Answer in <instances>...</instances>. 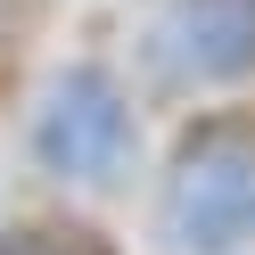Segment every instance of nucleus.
Here are the masks:
<instances>
[{
  "mask_svg": "<svg viewBox=\"0 0 255 255\" xmlns=\"http://www.w3.org/2000/svg\"><path fill=\"white\" fill-rule=\"evenodd\" d=\"M156 66L173 83H222L255 66V17L247 0H181L156 25Z\"/></svg>",
  "mask_w": 255,
  "mask_h": 255,
  "instance_id": "3",
  "label": "nucleus"
},
{
  "mask_svg": "<svg viewBox=\"0 0 255 255\" xmlns=\"http://www.w3.org/2000/svg\"><path fill=\"white\" fill-rule=\"evenodd\" d=\"M0 255H107L91 231H17V239H0Z\"/></svg>",
  "mask_w": 255,
  "mask_h": 255,
  "instance_id": "4",
  "label": "nucleus"
},
{
  "mask_svg": "<svg viewBox=\"0 0 255 255\" xmlns=\"http://www.w3.org/2000/svg\"><path fill=\"white\" fill-rule=\"evenodd\" d=\"M156 222H165L173 255H231L239 239H255V124L247 116H214L173 148Z\"/></svg>",
  "mask_w": 255,
  "mask_h": 255,
  "instance_id": "1",
  "label": "nucleus"
},
{
  "mask_svg": "<svg viewBox=\"0 0 255 255\" xmlns=\"http://www.w3.org/2000/svg\"><path fill=\"white\" fill-rule=\"evenodd\" d=\"M247 17H255V0H247Z\"/></svg>",
  "mask_w": 255,
  "mask_h": 255,
  "instance_id": "5",
  "label": "nucleus"
},
{
  "mask_svg": "<svg viewBox=\"0 0 255 255\" xmlns=\"http://www.w3.org/2000/svg\"><path fill=\"white\" fill-rule=\"evenodd\" d=\"M124 140H132V116H124V91L107 83L99 66H66L50 91H41L33 116V148L50 173H74V181H107L124 165Z\"/></svg>",
  "mask_w": 255,
  "mask_h": 255,
  "instance_id": "2",
  "label": "nucleus"
}]
</instances>
